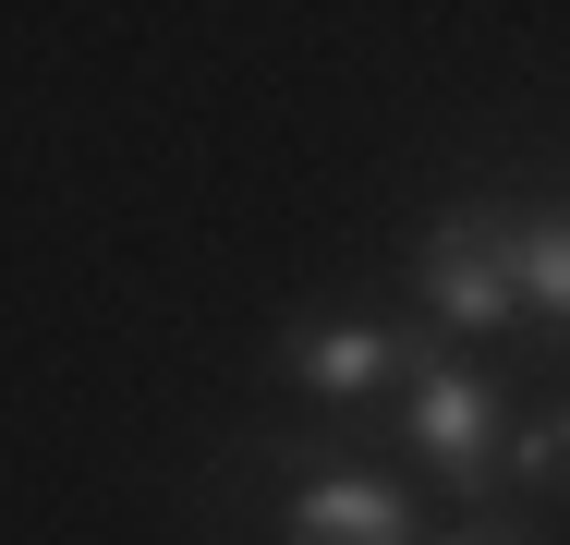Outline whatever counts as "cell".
<instances>
[{
	"label": "cell",
	"instance_id": "6da1fadb",
	"mask_svg": "<svg viewBox=\"0 0 570 545\" xmlns=\"http://www.w3.org/2000/svg\"><path fill=\"white\" fill-rule=\"evenodd\" d=\"M498 413H510L498 376H473V364H413V413H401V436L450 473L461 497H485L498 460H510V425H498Z\"/></svg>",
	"mask_w": 570,
	"mask_h": 545
},
{
	"label": "cell",
	"instance_id": "7a4b0ae2",
	"mask_svg": "<svg viewBox=\"0 0 570 545\" xmlns=\"http://www.w3.org/2000/svg\"><path fill=\"white\" fill-rule=\"evenodd\" d=\"M413 291L438 327H522V279L498 255V207H450L413 242Z\"/></svg>",
	"mask_w": 570,
	"mask_h": 545
},
{
	"label": "cell",
	"instance_id": "3957f363",
	"mask_svg": "<svg viewBox=\"0 0 570 545\" xmlns=\"http://www.w3.org/2000/svg\"><path fill=\"white\" fill-rule=\"evenodd\" d=\"M279 376L316 400H376V388H413V339L401 327H292Z\"/></svg>",
	"mask_w": 570,
	"mask_h": 545
},
{
	"label": "cell",
	"instance_id": "277c9868",
	"mask_svg": "<svg viewBox=\"0 0 570 545\" xmlns=\"http://www.w3.org/2000/svg\"><path fill=\"white\" fill-rule=\"evenodd\" d=\"M292 545H413V497L389 473H304L292 485Z\"/></svg>",
	"mask_w": 570,
	"mask_h": 545
},
{
	"label": "cell",
	"instance_id": "5b68a950",
	"mask_svg": "<svg viewBox=\"0 0 570 545\" xmlns=\"http://www.w3.org/2000/svg\"><path fill=\"white\" fill-rule=\"evenodd\" d=\"M498 255H510V279H522V316H559L570 327V207L498 218Z\"/></svg>",
	"mask_w": 570,
	"mask_h": 545
},
{
	"label": "cell",
	"instance_id": "8992f818",
	"mask_svg": "<svg viewBox=\"0 0 570 545\" xmlns=\"http://www.w3.org/2000/svg\"><path fill=\"white\" fill-rule=\"evenodd\" d=\"M522 473H570V413H547V425H522V448H510Z\"/></svg>",
	"mask_w": 570,
	"mask_h": 545
},
{
	"label": "cell",
	"instance_id": "52a82bcc",
	"mask_svg": "<svg viewBox=\"0 0 570 545\" xmlns=\"http://www.w3.org/2000/svg\"><path fill=\"white\" fill-rule=\"evenodd\" d=\"M473 545H498V534H473Z\"/></svg>",
	"mask_w": 570,
	"mask_h": 545
}]
</instances>
